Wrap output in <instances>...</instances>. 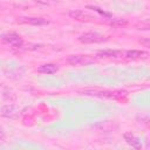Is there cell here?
Listing matches in <instances>:
<instances>
[{
    "mask_svg": "<svg viewBox=\"0 0 150 150\" xmlns=\"http://www.w3.org/2000/svg\"><path fill=\"white\" fill-rule=\"evenodd\" d=\"M95 129L103 131V132H110L115 129H117V124L115 121H103L95 125Z\"/></svg>",
    "mask_w": 150,
    "mask_h": 150,
    "instance_id": "obj_10",
    "label": "cell"
},
{
    "mask_svg": "<svg viewBox=\"0 0 150 150\" xmlns=\"http://www.w3.org/2000/svg\"><path fill=\"white\" fill-rule=\"evenodd\" d=\"M123 137H124V141H125L130 146H132V148H135V149H141V148H142V142H141L139 138L136 137L131 131L125 132V134L123 135Z\"/></svg>",
    "mask_w": 150,
    "mask_h": 150,
    "instance_id": "obj_9",
    "label": "cell"
},
{
    "mask_svg": "<svg viewBox=\"0 0 150 150\" xmlns=\"http://www.w3.org/2000/svg\"><path fill=\"white\" fill-rule=\"evenodd\" d=\"M57 70H59V67L54 63H45L38 68V71L42 74H54Z\"/></svg>",
    "mask_w": 150,
    "mask_h": 150,
    "instance_id": "obj_12",
    "label": "cell"
},
{
    "mask_svg": "<svg viewBox=\"0 0 150 150\" xmlns=\"http://www.w3.org/2000/svg\"><path fill=\"white\" fill-rule=\"evenodd\" d=\"M18 21L20 23H28V25H33V26H43V25H48V20L43 19V18H19Z\"/></svg>",
    "mask_w": 150,
    "mask_h": 150,
    "instance_id": "obj_8",
    "label": "cell"
},
{
    "mask_svg": "<svg viewBox=\"0 0 150 150\" xmlns=\"http://www.w3.org/2000/svg\"><path fill=\"white\" fill-rule=\"evenodd\" d=\"M2 97H4L5 101H7V102H9V103H13V102L16 101V95H15V93H14L12 89H8V88L2 91Z\"/></svg>",
    "mask_w": 150,
    "mask_h": 150,
    "instance_id": "obj_13",
    "label": "cell"
},
{
    "mask_svg": "<svg viewBox=\"0 0 150 150\" xmlns=\"http://www.w3.org/2000/svg\"><path fill=\"white\" fill-rule=\"evenodd\" d=\"M69 16L71 19L79 20V21H89L91 19H94L90 14H88L84 11H80V9H75V11H70L69 12Z\"/></svg>",
    "mask_w": 150,
    "mask_h": 150,
    "instance_id": "obj_11",
    "label": "cell"
},
{
    "mask_svg": "<svg viewBox=\"0 0 150 150\" xmlns=\"http://www.w3.org/2000/svg\"><path fill=\"white\" fill-rule=\"evenodd\" d=\"M108 39L98 33H94V32H89V33H84L81 34L79 36V41L82 43H100V42H104Z\"/></svg>",
    "mask_w": 150,
    "mask_h": 150,
    "instance_id": "obj_3",
    "label": "cell"
},
{
    "mask_svg": "<svg viewBox=\"0 0 150 150\" xmlns=\"http://www.w3.org/2000/svg\"><path fill=\"white\" fill-rule=\"evenodd\" d=\"M77 91L83 95L95 96L100 98H108V100H121L128 95V93L124 90H105L98 88H84V89H77Z\"/></svg>",
    "mask_w": 150,
    "mask_h": 150,
    "instance_id": "obj_1",
    "label": "cell"
},
{
    "mask_svg": "<svg viewBox=\"0 0 150 150\" xmlns=\"http://www.w3.org/2000/svg\"><path fill=\"white\" fill-rule=\"evenodd\" d=\"M124 50H116V49H103L97 52L98 57H110V59H123Z\"/></svg>",
    "mask_w": 150,
    "mask_h": 150,
    "instance_id": "obj_6",
    "label": "cell"
},
{
    "mask_svg": "<svg viewBox=\"0 0 150 150\" xmlns=\"http://www.w3.org/2000/svg\"><path fill=\"white\" fill-rule=\"evenodd\" d=\"M5 74L7 77H11V79H20L22 76V71L19 69V68H15V69H9V70H5Z\"/></svg>",
    "mask_w": 150,
    "mask_h": 150,
    "instance_id": "obj_14",
    "label": "cell"
},
{
    "mask_svg": "<svg viewBox=\"0 0 150 150\" xmlns=\"http://www.w3.org/2000/svg\"><path fill=\"white\" fill-rule=\"evenodd\" d=\"M95 61V57L91 55H69L67 57V62L71 66H88Z\"/></svg>",
    "mask_w": 150,
    "mask_h": 150,
    "instance_id": "obj_2",
    "label": "cell"
},
{
    "mask_svg": "<svg viewBox=\"0 0 150 150\" xmlns=\"http://www.w3.org/2000/svg\"><path fill=\"white\" fill-rule=\"evenodd\" d=\"M33 1L36 4H40V5H45V6H49V5H53L56 2V0H33Z\"/></svg>",
    "mask_w": 150,
    "mask_h": 150,
    "instance_id": "obj_16",
    "label": "cell"
},
{
    "mask_svg": "<svg viewBox=\"0 0 150 150\" xmlns=\"http://www.w3.org/2000/svg\"><path fill=\"white\" fill-rule=\"evenodd\" d=\"M5 141V131L2 129V127L0 125V142H4Z\"/></svg>",
    "mask_w": 150,
    "mask_h": 150,
    "instance_id": "obj_19",
    "label": "cell"
},
{
    "mask_svg": "<svg viewBox=\"0 0 150 150\" xmlns=\"http://www.w3.org/2000/svg\"><path fill=\"white\" fill-rule=\"evenodd\" d=\"M19 115H20V109L13 103L6 104L0 108V116H2V117L15 120L19 117Z\"/></svg>",
    "mask_w": 150,
    "mask_h": 150,
    "instance_id": "obj_4",
    "label": "cell"
},
{
    "mask_svg": "<svg viewBox=\"0 0 150 150\" xmlns=\"http://www.w3.org/2000/svg\"><path fill=\"white\" fill-rule=\"evenodd\" d=\"M88 8H91V9H94V11L98 12L100 14H102V15H104V16H107V18H110V16H111V15H110L109 13H107V12L102 11V9H101V8H98V7H94V6H88Z\"/></svg>",
    "mask_w": 150,
    "mask_h": 150,
    "instance_id": "obj_17",
    "label": "cell"
},
{
    "mask_svg": "<svg viewBox=\"0 0 150 150\" xmlns=\"http://www.w3.org/2000/svg\"><path fill=\"white\" fill-rule=\"evenodd\" d=\"M148 57V53L143 52V50H124L123 54V59H128V60H138V59H146Z\"/></svg>",
    "mask_w": 150,
    "mask_h": 150,
    "instance_id": "obj_7",
    "label": "cell"
},
{
    "mask_svg": "<svg viewBox=\"0 0 150 150\" xmlns=\"http://www.w3.org/2000/svg\"><path fill=\"white\" fill-rule=\"evenodd\" d=\"M139 43L148 48V47L150 46V40H149V38H144V39H141V40H139Z\"/></svg>",
    "mask_w": 150,
    "mask_h": 150,
    "instance_id": "obj_18",
    "label": "cell"
},
{
    "mask_svg": "<svg viewBox=\"0 0 150 150\" xmlns=\"http://www.w3.org/2000/svg\"><path fill=\"white\" fill-rule=\"evenodd\" d=\"M1 39L5 43H7V45H9L14 48H20L23 45V41H22L21 36L16 33H6L1 36Z\"/></svg>",
    "mask_w": 150,
    "mask_h": 150,
    "instance_id": "obj_5",
    "label": "cell"
},
{
    "mask_svg": "<svg viewBox=\"0 0 150 150\" xmlns=\"http://www.w3.org/2000/svg\"><path fill=\"white\" fill-rule=\"evenodd\" d=\"M109 23L112 26H124V25H127V21L122 20V19H112Z\"/></svg>",
    "mask_w": 150,
    "mask_h": 150,
    "instance_id": "obj_15",
    "label": "cell"
},
{
    "mask_svg": "<svg viewBox=\"0 0 150 150\" xmlns=\"http://www.w3.org/2000/svg\"><path fill=\"white\" fill-rule=\"evenodd\" d=\"M0 9H1V8H0Z\"/></svg>",
    "mask_w": 150,
    "mask_h": 150,
    "instance_id": "obj_20",
    "label": "cell"
}]
</instances>
